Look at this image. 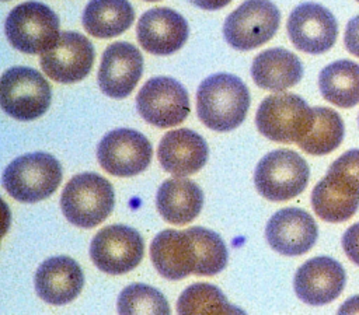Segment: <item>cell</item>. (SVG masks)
Masks as SVG:
<instances>
[{
	"instance_id": "obj_1",
	"label": "cell",
	"mask_w": 359,
	"mask_h": 315,
	"mask_svg": "<svg viewBox=\"0 0 359 315\" xmlns=\"http://www.w3.org/2000/svg\"><path fill=\"white\" fill-rule=\"evenodd\" d=\"M250 108L247 85L236 76L217 73L205 78L196 91V111L205 126L229 132L243 123Z\"/></svg>"
},
{
	"instance_id": "obj_2",
	"label": "cell",
	"mask_w": 359,
	"mask_h": 315,
	"mask_svg": "<svg viewBox=\"0 0 359 315\" xmlns=\"http://www.w3.org/2000/svg\"><path fill=\"white\" fill-rule=\"evenodd\" d=\"M62 181L59 161L46 153H29L11 161L3 172V186L18 202L35 203L49 197Z\"/></svg>"
},
{
	"instance_id": "obj_3",
	"label": "cell",
	"mask_w": 359,
	"mask_h": 315,
	"mask_svg": "<svg viewBox=\"0 0 359 315\" xmlns=\"http://www.w3.org/2000/svg\"><path fill=\"white\" fill-rule=\"evenodd\" d=\"M114 199V189L105 178L94 172H83L66 183L60 207L67 221L81 228H91L111 214Z\"/></svg>"
},
{
	"instance_id": "obj_4",
	"label": "cell",
	"mask_w": 359,
	"mask_h": 315,
	"mask_svg": "<svg viewBox=\"0 0 359 315\" xmlns=\"http://www.w3.org/2000/svg\"><path fill=\"white\" fill-rule=\"evenodd\" d=\"M255 122L261 134L269 140L299 143L313 127L314 111L302 97L280 92L261 102Z\"/></svg>"
},
{
	"instance_id": "obj_5",
	"label": "cell",
	"mask_w": 359,
	"mask_h": 315,
	"mask_svg": "<svg viewBox=\"0 0 359 315\" xmlns=\"http://www.w3.org/2000/svg\"><path fill=\"white\" fill-rule=\"evenodd\" d=\"M4 31L13 48L29 55L49 50L60 36L57 15L38 1L14 7L7 15Z\"/></svg>"
},
{
	"instance_id": "obj_6",
	"label": "cell",
	"mask_w": 359,
	"mask_h": 315,
	"mask_svg": "<svg viewBox=\"0 0 359 315\" xmlns=\"http://www.w3.org/2000/svg\"><path fill=\"white\" fill-rule=\"evenodd\" d=\"M50 98L49 83L32 67H10L1 76L0 104L14 119L34 120L42 116L50 105Z\"/></svg>"
},
{
	"instance_id": "obj_7",
	"label": "cell",
	"mask_w": 359,
	"mask_h": 315,
	"mask_svg": "<svg viewBox=\"0 0 359 315\" xmlns=\"http://www.w3.org/2000/svg\"><path fill=\"white\" fill-rule=\"evenodd\" d=\"M310 169L296 151L280 148L266 154L257 165L254 182L258 193L271 202H285L300 195L309 182Z\"/></svg>"
},
{
	"instance_id": "obj_8",
	"label": "cell",
	"mask_w": 359,
	"mask_h": 315,
	"mask_svg": "<svg viewBox=\"0 0 359 315\" xmlns=\"http://www.w3.org/2000/svg\"><path fill=\"white\" fill-rule=\"evenodd\" d=\"M280 14L269 0H247L224 21L223 35L238 50H251L268 42L278 31Z\"/></svg>"
},
{
	"instance_id": "obj_9",
	"label": "cell",
	"mask_w": 359,
	"mask_h": 315,
	"mask_svg": "<svg viewBox=\"0 0 359 315\" xmlns=\"http://www.w3.org/2000/svg\"><path fill=\"white\" fill-rule=\"evenodd\" d=\"M136 109L150 125L175 126L189 113L188 92L180 81L171 77H153L137 92Z\"/></svg>"
},
{
	"instance_id": "obj_10",
	"label": "cell",
	"mask_w": 359,
	"mask_h": 315,
	"mask_svg": "<svg viewBox=\"0 0 359 315\" xmlns=\"http://www.w3.org/2000/svg\"><path fill=\"white\" fill-rule=\"evenodd\" d=\"M144 252L142 235L132 227L114 224L100 230L91 241L90 258L109 274H122L135 269Z\"/></svg>"
},
{
	"instance_id": "obj_11",
	"label": "cell",
	"mask_w": 359,
	"mask_h": 315,
	"mask_svg": "<svg viewBox=\"0 0 359 315\" xmlns=\"http://www.w3.org/2000/svg\"><path fill=\"white\" fill-rule=\"evenodd\" d=\"M151 154L150 141L133 129L107 133L97 148L101 168L115 176H133L143 172L151 161Z\"/></svg>"
},
{
	"instance_id": "obj_12",
	"label": "cell",
	"mask_w": 359,
	"mask_h": 315,
	"mask_svg": "<svg viewBox=\"0 0 359 315\" xmlns=\"http://www.w3.org/2000/svg\"><path fill=\"white\" fill-rule=\"evenodd\" d=\"M41 67L53 81L70 84L83 80L94 63V48L81 34L60 32L57 42L41 53Z\"/></svg>"
},
{
	"instance_id": "obj_13",
	"label": "cell",
	"mask_w": 359,
	"mask_h": 315,
	"mask_svg": "<svg viewBox=\"0 0 359 315\" xmlns=\"http://www.w3.org/2000/svg\"><path fill=\"white\" fill-rule=\"evenodd\" d=\"M287 34L292 43L302 52L320 55L330 50L338 36L334 14L321 4L302 3L287 18Z\"/></svg>"
},
{
	"instance_id": "obj_14",
	"label": "cell",
	"mask_w": 359,
	"mask_h": 315,
	"mask_svg": "<svg viewBox=\"0 0 359 315\" xmlns=\"http://www.w3.org/2000/svg\"><path fill=\"white\" fill-rule=\"evenodd\" d=\"M311 206L324 221H346L359 207V182L331 165L327 175L313 189Z\"/></svg>"
},
{
	"instance_id": "obj_15",
	"label": "cell",
	"mask_w": 359,
	"mask_h": 315,
	"mask_svg": "<svg viewBox=\"0 0 359 315\" xmlns=\"http://www.w3.org/2000/svg\"><path fill=\"white\" fill-rule=\"evenodd\" d=\"M143 71V57L129 42L111 43L102 53L98 85L111 98H125L136 87Z\"/></svg>"
},
{
	"instance_id": "obj_16",
	"label": "cell",
	"mask_w": 359,
	"mask_h": 315,
	"mask_svg": "<svg viewBox=\"0 0 359 315\" xmlns=\"http://www.w3.org/2000/svg\"><path fill=\"white\" fill-rule=\"evenodd\" d=\"M318 230L313 217L297 207L276 211L268 221L265 237L269 246L286 256L303 255L314 246Z\"/></svg>"
},
{
	"instance_id": "obj_17",
	"label": "cell",
	"mask_w": 359,
	"mask_h": 315,
	"mask_svg": "<svg viewBox=\"0 0 359 315\" xmlns=\"http://www.w3.org/2000/svg\"><path fill=\"white\" fill-rule=\"evenodd\" d=\"M342 265L330 256H317L303 263L294 274L296 295L310 305L334 301L345 287Z\"/></svg>"
},
{
	"instance_id": "obj_18",
	"label": "cell",
	"mask_w": 359,
	"mask_h": 315,
	"mask_svg": "<svg viewBox=\"0 0 359 315\" xmlns=\"http://www.w3.org/2000/svg\"><path fill=\"white\" fill-rule=\"evenodd\" d=\"M137 41L144 50L157 56L177 52L188 39V24L177 11L167 7L147 10L137 21Z\"/></svg>"
},
{
	"instance_id": "obj_19",
	"label": "cell",
	"mask_w": 359,
	"mask_h": 315,
	"mask_svg": "<svg viewBox=\"0 0 359 315\" xmlns=\"http://www.w3.org/2000/svg\"><path fill=\"white\" fill-rule=\"evenodd\" d=\"M150 258L157 272L168 280H180L198 267V253L189 230H164L150 245Z\"/></svg>"
},
{
	"instance_id": "obj_20",
	"label": "cell",
	"mask_w": 359,
	"mask_h": 315,
	"mask_svg": "<svg viewBox=\"0 0 359 315\" xmlns=\"http://www.w3.org/2000/svg\"><path fill=\"white\" fill-rule=\"evenodd\" d=\"M84 284L83 272L76 260L53 256L39 265L35 273L36 294L48 304L65 305L73 301Z\"/></svg>"
},
{
	"instance_id": "obj_21",
	"label": "cell",
	"mask_w": 359,
	"mask_h": 315,
	"mask_svg": "<svg viewBox=\"0 0 359 315\" xmlns=\"http://www.w3.org/2000/svg\"><path fill=\"white\" fill-rule=\"evenodd\" d=\"M208 146L201 134L189 129L165 133L160 140L157 157L164 171L187 176L198 172L208 160Z\"/></svg>"
},
{
	"instance_id": "obj_22",
	"label": "cell",
	"mask_w": 359,
	"mask_h": 315,
	"mask_svg": "<svg viewBox=\"0 0 359 315\" xmlns=\"http://www.w3.org/2000/svg\"><path fill=\"white\" fill-rule=\"evenodd\" d=\"M254 83L269 91H283L296 85L303 77L300 59L283 48H272L261 52L251 64Z\"/></svg>"
},
{
	"instance_id": "obj_23",
	"label": "cell",
	"mask_w": 359,
	"mask_h": 315,
	"mask_svg": "<svg viewBox=\"0 0 359 315\" xmlns=\"http://www.w3.org/2000/svg\"><path fill=\"white\" fill-rule=\"evenodd\" d=\"M157 210L170 224L191 223L201 213L203 193L201 188L181 176L164 181L157 190Z\"/></svg>"
},
{
	"instance_id": "obj_24",
	"label": "cell",
	"mask_w": 359,
	"mask_h": 315,
	"mask_svg": "<svg viewBox=\"0 0 359 315\" xmlns=\"http://www.w3.org/2000/svg\"><path fill=\"white\" fill-rule=\"evenodd\" d=\"M135 20L128 0H91L83 11V27L95 38H112L126 31Z\"/></svg>"
},
{
	"instance_id": "obj_25",
	"label": "cell",
	"mask_w": 359,
	"mask_h": 315,
	"mask_svg": "<svg viewBox=\"0 0 359 315\" xmlns=\"http://www.w3.org/2000/svg\"><path fill=\"white\" fill-rule=\"evenodd\" d=\"M321 95L341 108L359 104V64L352 60H337L325 66L318 76Z\"/></svg>"
},
{
	"instance_id": "obj_26",
	"label": "cell",
	"mask_w": 359,
	"mask_h": 315,
	"mask_svg": "<svg viewBox=\"0 0 359 315\" xmlns=\"http://www.w3.org/2000/svg\"><path fill=\"white\" fill-rule=\"evenodd\" d=\"M311 130L297 143L299 147L313 155H325L334 151L344 139V122L338 112L325 106H316Z\"/></svg>"
},
{
	"instance_id": "obj_27",
	"label": "cell",
	"mask_w": 359,
	"mask_h": 315,
	"mask_svg": "<svg viewBox=\"0 0 359 315\" xmlns=\"http://www.w3.org/2000/svg\"><path fill=\"white\" fill-rule=\"evenodd\" d=\"M177 311L180 314H241L243 311L231 305L224 294L212 284L196 283L184 290L178 298Z\"/></svg>"
},
{
	"instance_id": "obj_28",
	"label": "cell",
	"mask_w": 359,
	"mask_h": 315,
	"mask_svg": "<svg viewBox=\"0 0 359 315\" xmlns=\"http://www.w3.org/2000/svg\"><path fill=\"white\" fill-rule=\"evenodd\" d=\"M198 253V267L195 274L213 276L222 272L227 265V248L223 239L213 231L202 227L188 228Z\"/></svg>"
},
{
	"instance_id": "obj_29",
	"label": "cell",
	"mask_w": 359,
	"mask_h": 315,
	"mask_svg": "<svg viewBox=\"0 0 359 315\" xmlns=\"http://www.w3.org/2000/svg\"><path fill=\"white\" fill-rule=\"evenodd\" d=\"M119 314H170L164 295L146 284H130L118 297Z\"/></svg>"
},
{
	"instance_id": "obj_30",
	"label": "cell",
	"mask_w": 359,
	"mask_h": 315,
	"mask_svg": "<svg viewBox=\"0 0 359 315\" xmlns=\"http://www.w3.org/2000/svg\"><path fill=\"white\" fill-rule=\"evenodd\" d=\"M331 165L344 171L345 174H348L359 182V148H353L344 153Z\"/></svg>"
},
{
	"instance_id": "obj_31",
	"label": "cell",
	"mask_w": 359,
	"mask_h": 315,
	"mask_svg": "<svg viewBox=\"0 0 359 315\" xmlns=\"http://www.w3.org/2000/svg\"><path fill=\"white\" fill-rule=\"evenodd\" d=\"M342 248L346 256L359 266V223L351 225L342 235Z\"/></svg>"
},
{
	"instance_id": "obj_32",
	"label": "cell",
	"mask_w": 359,
	"mask_h": 315,
	"mask_svg": "<svg viewBox=\"0 0 359 315\" xmlns=\"http://www.w3.org/2000/svg\"><path fill=\"white\" fill-rule=\"evenodd\" d=\"M344 43L349 53L359 57V15L348 21L344 35Z\"/></svg>"
},
{
	"instance_id": "obj_33",
	"label": "cell",
	"mask_w": 359,
	"mask_h": 315,
	"mask_svg": "<svg viewBox=\"0 0 359 315\" xmlns=\"http://www.w3.org/2000/svg\"><path fill=\"white\" fill-rule=\"evenodd\" d=\"M189 1L202 10H219L227 6L231 0H189Z\"/></svg>"
},
{
	"instance_id": "obj_34",
	"label": "cell",
	"mask_w": 359,
	"mask_h": 315,
	"mask_svg": "<svg viewBox=\"0 0 359 315\" xmlns=\"http://www.w3.org/2000/svg\"><path fill=\"white\" fill-rule=\"evenodd\" d=\"M339 312H359V295L353 297V298H349L345 305H342L339 308Z\"/></svg>"
},
{
	"instance_id": "obj_35",
	"label": "cell",
	"mask_w": 359,
	"mask_h": 315,
	"mask_svg": "<svg viewBox=\"0 0 359 315\" xmlns=\"http://www.w3.org/2000/svg\"><path fill=\"white\" fill-rule=\"evenodd\" d=\"M146 1H157V0H146Z\"/></svg>"
},
{
	"instance_id": "obj_36",
	"label": "cell",
	"mask_w": 359,
	"mask_h": 315,
	"mask_svg": "<svg viewBox=\"0 0 359 315\" xmlns=\"http://www.w3.org/2000/svg\"><path fill=\"white\" fill-rule=\"evenodd\" d=\"M358 122H359V116H358Z\"/></svg>"
},
{
	"instance_id": "obj_37",
	"label": "cell",
	"mask_w": 359,
	"mask_h": 315,
	"mask_svg": "<svg viewBox=\"0 0 359 315\" xmlns=\"http://www.w3.org/2000/svg\"><path fill=\"white\" fill-rule=\"evenodd\" d=\"M356 1H359V0H356Z\"/></svg>"
}]
</instances>
